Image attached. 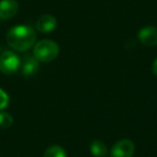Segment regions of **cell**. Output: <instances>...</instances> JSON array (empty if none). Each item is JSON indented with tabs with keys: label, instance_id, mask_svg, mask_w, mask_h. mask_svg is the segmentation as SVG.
<instances>
[{
	"label": "cell",
	"instance_id": "8fae6325",
	"mask_svg": "<svg viewBox=\"0 0 157 157\" xmlns=\"http://www.w3.org/2000/svg\"><path fill=\"white\" fill-rule=\"evenodd\" d=\"M13 124V117L9 113H0V128H9Z\"/></svg>",
	"mask_w": 157,
	"mask_h": 157
},
{
	"label": "cell",
	"instance_id": "277c9868",
	"mask_svg": "<svg viewBox=\"0 0 157 157\" xmlns=\"http://www.w3.org/2000/svg\"><path fill=\"white\" fill-rule=\"evenodd\" d=\"M136 146L129 139L118 140L111 148V157H132Z\"/></svg>",
	"mask_w": 157,
	"mask_h": 157
},
{
	"label": "cell",
	"instance_id": "9c48e42d",
	"mask_svg": "<svg viewBox=\"0 0 157 157\" xmlns=\"http://www.w3.org/2000/svg\"><path fill=\"white\" fill-rule=\"evenodd\" d=\"M90 152L95 157H105L108 154V147L101 140H94L90 145Z\"/></svg>",
	"mask_w": 157,
	"mask_h": 157
},
{
	"label": "cell",
	"instance_id": "5b68a950",
	"mask_svg": "<svg viewBox=\"0 0 157 157\" xmlns=\"http://www.w3.org/2000/svg\"><path fill=\"white\" fill-rule=\"evenodd\" d=\"M20 68L25 76L33 75L39 70V60L33 55H24L21 58Z\"/></svg>",
	"mask_w": 157,
	"mask_h": 157
},
{
	"label": "cell",
	"instance_id": "52a82bcc",
	"mask_svg": "<svg viewBox=\"0 0 157 157\" xmlns=\"http://www.w3.org/2000/svg\"><path fill=\"white\" fill-rule=\"evenodd\" d=\"M18 11V2L16 0H1L0 1V18H12Z\"/></svg>",
	"mask_w": 157,
	"mask_h": 157
},
{
	"label": "cell",
	"instance_id": "6da1fadb",
	"mask_svg": "<svg viewBox=\"0 0 157 157\" xmlns=\"http://www.w3.org/2000/svg\"><path fill=\"white\" fill-rule=\"evenodd\" d=\"M7 42L13 50L17 52H26L35 44L36 33L31 27L18 25L8 31Z\"/></svg>",
	"mask_w": 157,
	"mask_h": 157
},
{
	"label": "cell",
	"instance_id": "8992f818",
	"mask_svg": "<svg viewBox=\"0 0 157 157\" xmlns=\"http://www.w3.org/2000/svg\"><path fill=\"white\" fill-rule=\"evenodd\" d=\"M140 42L146 46L157 45V28L153 26H147L142 28L138 33Z\"/></svg>",
	"mask_w": 157,
	"mask_h": 157
},
{
	"label": "cell",
	"instance_id": "30bf717a",
	"mask_svg": "<svg viewBox=\"0 0 157 157\" xmlns=\"http://www.w3.org/2000/svg\"><path fill=\"white\" fill-rule=\"evenodd\" d=\"M43 157H67V154L61 146L52 145L44 152Z\"/></svg>",
	"mask_w": 157,
	"mask_h": 157
},
{
	"label": "cell",
	"instance_id": "4fadbf2b",
	"mask_svg": "<svg viewBox=\"0 0 157 157\" xmlns=\"http://www.w3.org/2000/svg\"><path fill=\"white\" fill-rule=\"evenodd\" d=\"M152 72L154 75L157 76V58L155 59L154 63H153V65H152Z\"/></svg>",
	"mask_w": 157,
	"mask_h": 157
},
{
	"label": "cell",
	"instance_id": "7c38bea8",
	"mask_svg": "<svg viewBox=\"0 0 157 157\" xmlns=\"http://www.w3.org/2000/svg\"><path fill=\"white\" fill-rule=\"evenodd\" d=\"M9 103V97L8 95L0 88V110L5 109Z\"/></svg>",
	"mask_w": 157,
	"mask_h": 157
},
{
	"label": "cell",
	"instance_id": "3957f363",
	"mask_svg": "<svg viewBox=\"0 0 157 157\" xmlns=\"http://www.w3.org/2000/svg\"><path fill=\"white\" fill-rule=\"evenodd\" d=\"M20 63L21 59L15 53L7 51L0 55V71L3 74L12 75L16 73L20 69Z\"/></svg>",
	"mask_w": 157,
	"mask_h": 157
},
{
	"label": "cell",
	"instance_id": "7a4b0ae2",
	"mask_svg": "<svg viewBox=\"0 0 157 157\" xmlns=\"http://www.w3.org/2000/svg\"><path fill=\"white\" fill-rule=\"evenodd\" d=\"M58 44L52 40H41L33 48V56L43 63L54 60L58 56Z\"/></svg>",
	"mask_w": 157,
	"mask_h": 157
},
{
	"label": "cell",
	"instance_id": "ba28073f",
	"mask_svg": "<svg viewBox=\"0 0 157 157\" xmlns=\"http://www.w3.org/2000/svg\"><path fill=\"white\" fill-rule=\"evenodd\" d=\"M37 29L38 31L42 33H50L56 28L57 26V21L51 14H44V15L40 16L39 20L37 21Z\"/></svg>",
	"mask_w": 157,
	"mask_h": 157
}]
</instances>
